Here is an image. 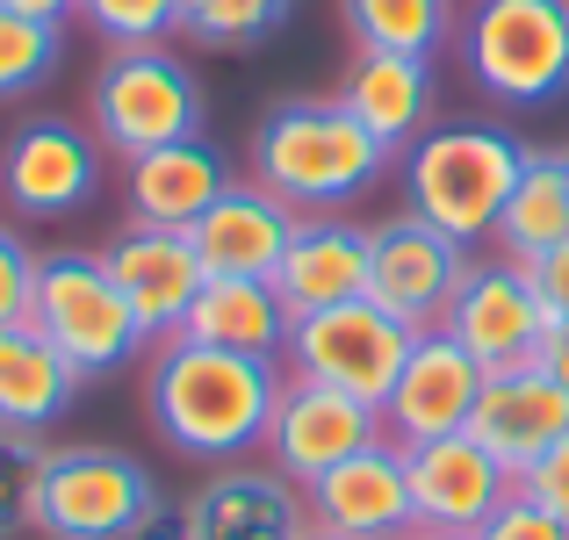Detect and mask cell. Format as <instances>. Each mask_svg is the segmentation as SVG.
I'll return each instance as SVG.
<instances>
[{
    "label": "cell",
    "instance_id": "1",
    "mask_svg": "<svg viewBox=\"0 0 569 540\" xmlns=\"http://www.w3.org/2000/svg\"><path fill=\"white\" fill-rule=\"evenodd\" d=\"M289 368L260 353H223L194 347V339H159L152 368H144V411H152L159 440L188 461H252L267 447L274 403Z\"/></svg>",
    "mask_w": 569,
    "mask_h": 540
},
{
    "label": "cell",
    "instance_id": "2",
    "mask_svg": "<svg viewBox=\"0 0 569 540\" xmlns=\"http://www.w3.org/2000/svg\"><path fill=\"white\" fill-rule=\"evenodd\" d=\"M389 167V144H376L339 101H281L252 130V180L296 209L332 217L353 194H368Z\"/></svg>",
    "mask_w": 569,
    "mask_h": 540
},
{
    "label": "cell",
    "instance_id": "3",
    "mask_svg": "<svg viewBox=\"0 0 569 540\" xmlns=\"http://www.w3.org/2000/svg\"><path fill=\"white\" fill-rule=\"evenodd\" d=\"M519 167H527V144H519L512 130H498V123H432L426 138L403 144V209L476 252L498 231V209H505V194H512Z\"/></svg>",
    "mask_w": 569,
    "mask_h": 540
},
{
    "label": "cell",
    "instance_id": "4",
    "mask_svg": "<svg viewBox=\"0 0 569 540\" xmlns=\"http://www.w3.org/2000/svg\"><path fill=\"white\" fill-rule=\"evenodd\" d=\"M209 101L194 66L167 51V43H138V51H109L87 87V130L101 138L109 159H144L159 144L202 138Z\"/></svg>",
    "mask_w": 569,
    "mask_h": 540
},
{
    "label": "cell",
    "instance_id": "5",
    "mask_svg": "<svg viewBox=\"0 0 569 540\" xmlns=\"http://www.w3.org/2000/svg\"><path fill=\"white\" fill-rule=\"evenodd\" d=\"M29 324H37L87 382H94V374H123L138 353H152L138 310L116 289L101 252H72V246L37 252V303H29Z\"/></svg>",
    "mask_w": 569,
    "mask_h": 540
},
{
    "label": "cell",
    "instance_id": "6",
    "mask_svg": "<svg viewBox=\"0 0 569 540\" xmlns=\"http://www.w3.org/2000/svg\"><path fill=\"white\" fill-rule=\"evenodd\" d=\"M159 512V476L123 447H43L29 490V533L43 540H130Z\"/></svg>",
    "mask_w": 569,
    "mask_h": 540
},
{
    "label": "cell",
    "instance_id": "7",
    "mask_svg": "<svg viewBox=\"0 0 569 540\" xmlns=\"http://www.w3.org/2000/svg\"><path fill=\"white\" fill-rule=\"evenodd\" d=\"M469 80L505 109H548L569 94V0H469Z\"/></svg>",
    "mask_w": 569,
    "mask_h": 540
},
{
    "label": "cell",
    "instance_id": "8",
    "mask_svg": "<svg viewBox=\"0 0 569 540\" xmlns=\"http://www.w3.org/2000/svg\"><path fill=\"white\" fill-rule=\"evenodd\" d=\"M411 339H418V332H403V324L389 318L382 303L353 296V303H332V310H310V318H296L281 368L303 374V382L347 389V397H361V403H376V411H382V397H389V382H397Z\"/></svg>",
    "mask_w": 569,
    "mask_h": 540
},
{
    "label": "cell",
    "instance_id": "9",
    "mask_svg": "<svg viewBox=\"0 0 569 540\" xmlns=\"http://www.w3.org/2000/svg\"><path fill=\"white\" fill-rule=\"evenodd\" d=\"M476 252L461 238L432 231L426 217H382L368 223V303H382L403 332H440L455 289L469 281Z\"/></svg>",
    "mask_w": 569,
    "mask_h": 540
},
{
    "label": "cell",
    "instance_id": "10",
    "mask_svg": "<svg viewBox=\"0 0 569 540\" xmlns=\"http://www.w3.org/2000/svg\"><path fill=\"white\" fill-rule=\"evenodd\" d=\"M101 138L87 123H66V116H29V123L8 130L0 144V202L29 223L72 217L101 194Z\"/></svg>",
    "mask_w": 569,
    "mask_h": 540
},
{
    "label": "cell",
    "instance_id": "11",
    "mask_svg": "<svg viewBox=\"0 0 569 540\" xmlns=\"http://www.w3.org/2000/svg\"><path fill=\"white\" fill-rule=\"evenodd\" d=\"M376 440H382V411H376V403L289 374V382H281V403H274V426H267V447H260V454L274 461L289 483L310 490L325 469L353 461L361 447H376Z\"/></svg>",
    "mask_w": 569,
    "mask_h": 540
},
{
    "label": "cell",
    "instance_id": "12",
    "mask_svg": "<svg viewBox=\"0 0 569 540\" xmlns=\"http://www.w3.org/2000/svg\"><path fill=\"white\" fill-rule=\"evenodd\" d=\"M440 332L455 339L483 374H498V368L533 360V347H541V332H548V310H541V289H533L527 267L476 260L469 281L455 289V303H447Z\"/></svg>",
    "mask_w": 569,
    "mask_h": 540
},
{
    "label": "cell",
    "instance_id": "13",
    "mask_svg": "<svg viewBox=\"0 0 569 540\" xmlns=\"http://www.w3.org/2000/svg\"><path fill=\"white\" fill-rule=\"evenodd\" d=\"M403 469H411L418 533H440V540H476L498 519V504L512 498V469L490 447H476L469 432L403 447Z\"/></svg>",
    "mask_w": 569,
    "mask_h": 540
},
{
    "label": "cell",
    "instance_id": "14",
    "mask_svg": "<svg viewBox=\"0 0 569 540\" xmlns=\"http://www.w3.org/2000/svg\"><path fill=\"white\" fill-rule=\"evenodd\" d=\"M476 389H483V368L455 339L418 332L403 368H397V382H389V397H382V440L389 447H426V440H447V432H469Z\"/></svg>",
    "mask_w": 569,
    "mask_h": 540
},
{
    "label": "cell",
    "instance_id": "15",
    "mask_svg": "<svg viewBox=\"0 0 569 540\" xmlns=\"http://www.w3.org/2000/svg\"><path fill=\"white\" fill-rule=\"evenodd\" d=\"M310 527L339 533V540H403L418 533V504H411V469H403V447H361L353 461L325 469L318 483L303 490Z\"/></svg>",
    "mask_w": 569,
    "mask_h": 540
},
{
    "label": "cell",
    "instance_id": "16",
    "mask_svg": "<svg viewBox=\"0 0 569 540\" xmlns=\"http://www.w3.org/2000/svg\"><path fill=\"white\" fill-rule=\"evenodd\" d=\"M188 540H303L310 504L303 483L274 469V461H223L202 476V490L181 504Z\"/></svg>",
    "mask_w": 569,
    "mask_h": 540
},
{
    "label": "cell",
    "instance_id": "17",
    "mask_svg": "<svg viewBox=\"0 0 569 540\" xmlns=\"http://www.w3.org/2000/svg\"><path fill=\"white\" fill-rule=\"evenodd\" d=\"M562 432H569V389L556 382V374H541L533 360L483 374L476 411H469V440L490 447V454H498L512 476L533 469V461H541Z\"/></svg>",
    "mask_w": 569,
    "mask_h": 540
},
{
    "label": "cell",
    "instance_id": "18",
    "mask_svg": "<svg viewBox=\"0 0 569 540\" xmlns=\"http://www.w3.org/2000/svg\"><path fill=\"white\" fill-rule=\"evenodd\" d=\"M101 260H109L116 289L130 296V310H138L144 339H173L188 318V303L202 296V260H194L188 231H152V223H123V231L101 246Z\"/></svg>",
    "mask_w": 569,
    "mask_h": 540
},
{
    "label": "cell",
    "instance_id": "19",
    "mask_svg": "<svg viewBox=\"0 0 569 540\" xmlns=\"http://www.w3.org/2000/svg\"><path fill=\"white\" fill-rule=\"evenodd\" d=\"M296 223H303V217H296L281 194H267L260 180H231V188L194 217L188 246H194V260H202V274L274 281V267H281V252H289Z\"/></svg>",
    "mask_w": 569,
    "mask_h": 540
},
{
    "label": "cell",
    "instance_id": "20",
    "mask_svg": "<svg viewBox=\"0 0 569 540\" xmlns=\"http://www.w3.org/2000/svg\"><path fill=\"white\" fill-rule=\"evenodd\" d=\"M223 188H231V159L209 138H181L144 159H123V217L152 223V231H194V217Z\"/></svg>",
    "mask_w": 569,
    "mask_h": 540
},
{
    "label": "cell",
    "instance_id": "21",
    "mask_svg": "<svg viewBox=\"0 0 569 540\" xmlns=\"http://www.w3.org/2000/svg\"><path fill=\"white\" fill-rule=\"evenodd\" d=\"M274 296L281 310L310 318V310H332V303H353L368 296V223L353 217H303L274 267Z\"/></svg>",
    "mask_w": 569,
    "mask_h": 540
},
{
    "label": "cell",
    "instance_id": "22",
    "mask_svg": "<svg viewBox=\"0 0 569 540\" xmlns=\"http://www.w3.org/2000/svg\"><path fill=\"white\" fill-rule=\"evenodd\" d=\"M332 101L376 144L403 152L411 138H426V130H432V58H411V51H353V66H347V80H339Z\"/></svg>",
    "mask_w": 569,
    "mask_h": 540
},
{
    "label": "cell",
    "instance_id": "23",
    "mask_svg": "<svg viewBox=\"0 0 569 540\" xmlns=\"http://www.w3.org/2000/svg\"><path fill=\"white\" fill-rule=\"evenodd\" d=\"M80 382H87V374L72 368L37 324H8V332H0V432H29V440H43V432L72 411Z\"/></svg>",
    "mask_w": 569,
    "mask_h": 540
},
{
    "label": "cell",
    "instance_id": "24",
    "mask_svg": "<svg viewBox=\"0 0 569 540\" xmlns=\"http://www.w3.org/2000/svg\"><path fill=\"white\" fill-rule=\"evenodd\" d=\"M194 347H223V353H260L281 360L289 353V310H281L274 281H246V274H209L202 296L188 303L181 332Z\"/></svg>",
    "mask_w": 569,
    "mask_h": 540
},
{
    "label": "cell",
    "instance_id": "25",
    "mask_svg": "<svg viewBox=\"0 0 569 540\" xmlns=\"http://www.w3.org/2000/svg\"><path fill=\"white\" fill-rule=\"evenodd\" d=\"M498 260L533 267L548 260L556 246H569V180H562V152H527L512 194L498 209V231H490Z\"/></svg>",
    "mask_w": 569,
    "mask_h": 540
},
{
    "label": "cell",
    "instance_id": "26",
    "mask_svg": "<svg viewBox=\"0 0 569 540\" xmlns=\"http://www.w3.org/2000/svg\"><path fill=\"white\" fill-rule=\"evenodd\" d=\"M339 22L361 51H411L432 58L461 29V0H339Z\"/></svg>",
    "mask_w": 569,
    "mask_h": 540
},
{
    "label": "cell",
    "instance_id": "27",
    "mask_svg": "<svg viewBox=\"0 0 569 540\" xmlns=\"http://www.w3.org/2000/svg\"><path fill=\"white\" fill-rule=\"evenodd\" d=\"M296 0H181V37L209 51H252V43L281 37Z\"/></svg>",
    "mask_w": 569,
    "mask_h": 540
},
{
    "label": "cell",
    "instance_id": "28",
    "mask_svg": "<svg viewBox=\"0 0 569 540\" xmlns=\"http://www.w3.org/2000/svg\"><path fill=\"white\" fill-rule=\"evenodd\" d=\"M58 66H66V29L0 8V101L43 94V87L58 80Z\"/></svg>",
    "mask_w": 569,
    "mask_h": 540
},
{
    "label": "cell",
    "instance_id": "29",
    "mask_svg": "<svg viewBox=\"0 0 569 540\" xmlns=\"http://www.w3.org/2000/svg\"><path fill=\"white\" fill-rule=\"evenodd\" d=\"M72 14H80L109 51H138V43L181 37V0H72Z\"/></svg>",
    "mask_w": 569,
    "mask_h": 540
},
{
    "label": "cell",
    "instance_id": "30",
    "mask_svg": "<svg viewBox=\"0 0 569 540\" xmlns=\"http://www.w3.org/2000/svg\"><path fill=\"white\" fill-rule=\"evenodd\" d=\"M37 461H43V440H29V432H0V540H14L29 527Z\"/></svg>",
    "mask_w": 569,
    "mask_h": 540
},
{
    "label": "cell",
    "instance_id": "31",
    "mask_svg": "<svg viewBox=\"0 0 569 540\" xmlns=\"http://www.w3.org/2000/svg\"><path fill=\"white\" fill-rule=\"evenodd\" d=\"M29 303H37V246L14 223H0V332L29 324Z\"/></svg>",
    "mask_w": 569,
    "mask_h": 540
},
{
    "label": "cell",
    "instance_id": "32",
    "mask_svg": "<svg viewBox=\"0 0 569 540\" xmlns=\"http://www.w3.org/2000/svg\"><path fill=\"white\" fill-rule=\"evenodd\" d=\"M512 490L527 504H541V512H556V519H569V432L556 447H548L541 461H533V469H519L512 476Z\"/></svg>",
    "mask_w": 569,
    "mask_h": 540
},
{
    "label": "cell",
    "instance_id": "33",
    "mask_svg": "<svg viewBox=\"0 0 569 540\" xmlns=\"http://www.w3.org/2000/svg\"><path fill=\"white\" fill-rule=\"evenodd\" d=\"M476 540H569V519H556V512H541V504H527L512 490V498L498 504V519H490Z\"/></svg>",
    "mask_w": 569,
    "mask_h": 540
},
{
    "label": "cell",
    "instance_id": "34",
    "mask_svg": "<svg viewBox=\"0 0 569 540\" xmlns=\"http://www.w3.org/2000/svg\"><path fill=\"white\" fill-rule=\"evenodd\" d=\"M527 274H533V289H541V310L556 324H569V246H556L548 260H533Z\"/></svg>",
    "mask_w": 569,
    "mask_h": 540
},
{
    "label": "cell",
    "instance_id": "35",
    "mask_svg": "<svg viewBox=\"0 0 569 540\" xmlns=\"http://www.w3.org/2000/svg\"><path fill=\"white\" fill-rule=\"evenodd\" d=\"M533 368H541V374H556V382L569 389V324H556V318H548L541 347H533Z\"/></svg>",
    "mask_w": 569,
    "mask_h": 540
},
{
    "label": "cell",
    "instance_id": "36",
    "mask_svg": "<svg viewBox=\"0 0 569 540\" xmlns=\"http://www.w3.org/2000/svg\"><path fill=\"white\" fill-rule=\"evenodd\" d=\"M130 540H188V519H181V512H173V504H159V512H152V519H144V527H138V533H130Z\"/></svg>",
    "mask_w": 569,
    "mask_h": 540
},
{
    "label": "cell",
    "instance_id": "37",
    "mask_svg": "<svg viewBox=\"0 0 569 540\" xmlns=\"http://www.w3.org/2000/svg\"><path fill=\"white\" fill-rule=\"evenodd\" d=\"M8 14H29V22H58L66 29V14H72V0H0Z\"/></svg>",
    "mask_w": 569,
    "mask_h": 540
},
{
    "label": "cell",
    "instance_id": "38",
    "mask_svg": "<svg viewBox=\"0 0 569 540\" xmlns=\"http://www.w3.org/2000/svg\"><path fill=\"white\" fill-rule=\"evenodd\" d=\"M303 540H339V533H318V527H310V533H303Z\"/></svg>",
    "mask_w": 569,
    "mask_h": 540
},
{
    "label": "cell",
    "instance_id": "39",
    "mask_svg": "<svg viewBox=\"0 0 569 540\" xmlns=\"http://www.w3.org/2000/svg\"><path fill=\"white\" fill-rule=\"evenodd\" d=\"M403 540H440V533H403Z\"/></svg>",
    "mask_w": 569,
    "mask_h": 540
},
{
    "label": "cell",
    "instance_id": "40",
    "mask_svg": "<svg viewBox=\"0 0 569 540\" xmlns=\"http://www.w3.org/2000/svg\"><path fill=\"white\" fill-rule=\"evenodd\" d=\"M562 180H569V152H562Z\"/></svg>",
    "mask_w": 569,
    "mask_h": 540
}]
</instances>
